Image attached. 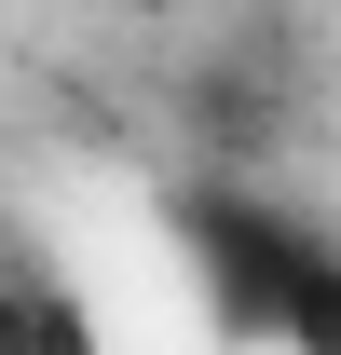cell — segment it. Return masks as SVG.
<instances>
[{
	"label": "cell",
	"instance_id": "obj_1",
	"mask_svg": "<svg viewBox=\"0 0 341 355\" xmlns=\"http://www.w3.org/2000/svg\"><path fill=\"white\" fill-rule=\"evenodd\" d=\"M177 137H191V178H259L273 191V164H287L300 137V69L259 42H218L177 69Z\"/></svg>",
	"mask_w": 341,
	"mask_h": 355
},
{
	"label": "cell",
	"instance_id": "obj_2",
	"mask_svg": "<svg viewBox=\"0 0 341 355\" xmlns=\"http://www.w3.org/2000/svg\"><path fill=\"white\" fill-rule=\"evenodd\" d=\"M0 355H110V328L55 260H28V273H0Z\"/></svg>",
	"mask_w": 341,
	"mask_h": 355
},
{
	"label": "cell",
	"instance_id": "obj_3",
	"mask_svg": "<svg viewBox=\"0 0 341 355\" xmlns=\"http://www.w3.org/2000/svg\"><path fill=\"white\" fill-rule=\"evenodd\" d=\"M123 14H177V0H123Z\"/></svg>",
	"mask_w": 341,
	"mask_h": 355
}]
</instances>
